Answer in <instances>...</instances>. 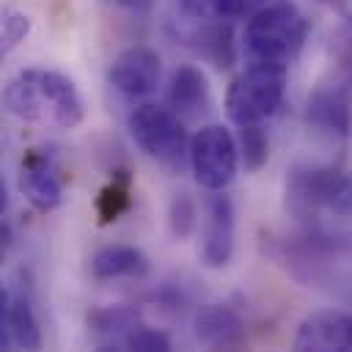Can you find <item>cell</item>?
<instances>
[{"mask_svg":"<svg viewBox=\"0 0 352 352\" xmlns=\"http://www.w3.org/2000/svg\"><path fill=\"white\" fill-rule=\"evenodd\" d=\"M195 50L201 58H206L214 66H231L234 63V41L228 22H201V28L192 36Z\"/></svg>","mask_w":352,"mask_h":352,"instance_id":"d6986e66","label":"cell"},{"mask_svg":"<svg viewBox=\"0 0 352 352\" xmlns=\"http://www.w3.org/2000/svg\"><path fill=\"white\" fill-rule=\"evenodd\" d=\"M3 102L14 118L47 129H74L85 118V102L74 80L55 69L30 66L16 72L6 82Z\"/></svg>","mask_w":352,"mask_h":352,"instance_id":"6da1fadb","label":"cell"},{"mask_svg":"<svg viewBox=\"0 0 352 352\" xmlns=\"http://www.w3.org/2000/svg\"><path fill=\"white\" fill-rule=\"evenodd\" d=\"M270 0H179L184 16L195 22H231L248 19Z\"/></svg>","mask_w":352,"mask_h":352,"instance_id":"e0dca14e","label":"cell"},{"mask_svg":"<svg viewBox=\"0 0 352 352\" xmlns=\"http://www.w3.org/2000/svg\"><path fill=\"white\" fill-rule=\"evenodd\" d=\"M148 270V258L135 245H104L91 256V275L96 280L140 278Z\"/></svg>","mask_w":352,"mask_h":352,"instance_id":"9a60e30c","label":"cell"},{"mask_svg":"<svg viewBox=\"0 0 352 352\" xmlns=\"http://www.w3.org/2000/svg\"><path fill=\"white\" fill-rule=\"evenodd\" d=\"M338 58H341L344 69L352 74V16L344 22V28L338 33Z\"/></svg>","mask_w":352,"mask_h":352,"instance_id":"cb8c5ba5","label":"cell"},{"mask_svg":"<svg viewBox=\"0 0 352 352\" xmlns=\"http://www.w3.org/2000/svg\"><path fill=\"white\" fill-rule=\"evenodd\" d=\"M0 344L6 349L19 346V349H38L41 346V327L33 311V302L22 292L3 289L0 292Z\"/></svg>","mask_w":352,"mask_h":352,"instance_id":"8fae6325","label":"cell"},{"mask_svg":"<svg viewBox=\"0 0 352 352\" xmlns=\"http://www.w3.org/2000/svg\"><path fill=\"white\" fill-rule=\"evenodd\" d=\"M160 77H162V60H160L157 50L143 47V44L121 50L113 58L110 72H107L110 85L129 99L154 94L160 85Z\"/></svg>","mask_w":352,"mask_h":352,"instance_id":"52a82bcc","label":"cell"},{"mask_svg":"<svg viewBox=\"0 0 352 352\" xmlns=\"http://www.w3.org/2000/svg\"><path fill=\"white\" fill-rule=\"evenodd\" d=\"M124 349H138V352H168V349H170V338H168L162 330H154V327L140 324V327L124 341Z\"/></svg>","mask_w":352,"mask_h":352,"instance_id":"7402d4cb","label":"cell"},{"mask_svg":"<svg viewBox=\"0 0 352 352\" xmlns=\"http://www.w3.org/2000/svg\"><path fill=\"white\" fill-rule=\"evenodd\" d=\"M209 99H212L209 80L198 66L187 63V66H179L170 74L168 107L176 110L179 116H198L201 110L209 107Z\"/></svg>","mask_w":352,"mask_h":352,"instance_id":"5bb4252c","label":"cell"},{"mask_svg":"<svg viewBox=\"0 0 352 352\" xmlns=\"http://www.w3.org/2000/svg\"><path fill=\"white\" fill-rule=\"evenodd\" d=\"M195 217H198V209L192 204V198L187 192H176L168 204V231L173 239H187L192 231H195Z\"/></svg>","mask_w":352,"mask_h":352,"instance_id":"44dd1931","label":"cell"},{"mask_svg":"<svg viewBox=\"0 0 352 352\" xmlns=\"http://www.w3.org/2000/svg\"><path fill=\"white\" fill-rule=\"evenodd\" d=\"M129 135L146 157L165 165H179L184 154H190L182 116L165 104L146 102L135 107L129 116Z\"/></svg>","mask_w":352,"mask_h":352,"instance_id":"5b68a950","label":"cell"},{"mask_svg":"<svg viewBox=\"0 0 352 352\" xmlns=\"http://www.w3.org/2000/svg\"><path fill=\"white\" fill-rule=\"evenodd\" d=\"M349 204H352V192H349Z\"/></svg>","mask_w":352,"mask_h":352,"instance_id":"d4e9b609","label":"cell"},{"mask_svg":"<svg viewBox=\"0 0 352 352\" xmlns=\"http://www.w3.org/2000/svg\"><path fill=\"white\" fill-rule=\"evenodd\" d=\"M289 66L248 60V66L231 80L226 91V113L236 126L264 124L283 102Z\"/></svg>","mask_w":352,"mask_h":352,"instance_id":"3957f363","label":"cell"},{"mask_svg":"<svg viewBox=\"0 0 352 352\" xmlns=\"http://www.w3.org/2000/svg\"><path fill=\"white\" fill-rule=\"evenodd\" d=\"M190 168L195 182L209 190H226L239 170V143L223 124L201 126L190 140Z\"/></svg>","mask_w":352,"mask_h":352,"instance_id":"8992f818","label":"cell"},{"mask_svg":"<svg viewBox=\"0 0 352 352\" xmlns=\"http://www.w3.org/2000/svg\"><path fill=\"white\" fill-rule=\"evenodd\" d=\"M239 157H242V165L248 173H256L267 165L270 160V135L261 124H245L239 126Z\"/></svg>","mask_w":352,"mask_h":352,"instance_id":"ffe728a7","label":"cell"},{"mask_svg":"<svg viewBox=\"0 0 352 352\" xmlns=\"http://www.w3.org/2000/svg\"><path fill=\"white\" fill-rule=\"evenodd\" d=\"M292 344L300 352H352V314L314 311L300 322Z\"/></svg>","mask_w":352,"mask_h":352,"instance_id":"9c48e42d","label":"cell"},{"mask_svg":"<svg viewBox=\"0 0 352 352\" xmlns=\"http://www.w3.org/2000/svg\"><path fill=\"white\" fill-rule=\"evenodd\" d=\"M140 314L129 305H107L96 308L88 316V327L99 346H118L124 349V341L140 327Z\"/></svg>","mask_w":352,"mask_h":352,"instance_id":"2e32d148","label":"cell"},{"mask_svg":"<svg viewBox=\"0 0 352 352\" xmlns=\"http://www.w3.org/2000/svg\"><path fill=\"white\" fill-rule=\"evenodd\" d=\"M96 220L99 226H110L132 209V176L126 170H116L113 179L96 195Z\"/></svg>","mask_w":352,"mask_h":352,"instance_id":"ac0fdd59","label":"cell"},{"mask_svg":"<svg viewBox=\"0 0 352 352\" xmlns=\"http://www.w3.org/2000/svg\"><path fill=\"white\" fill-rule=\"evenodd\" d=\"M16 184L36 212H52L63 201V184L58 179V170L52 160L38 148H28L22 154Z\"/></svg>","mask_w":352,"mask_h":352,"instance_id":"30bf717a","label":"cell"},{"mask_svg":"<svg viewBox=\"0 0 352 352\" xmlns=\"http://www.w3.org/2000/svg\"><path fill=\"white\" fill-rule=\"evenodd\" d=\"M308 121L330 135H349L352 129V91L346 85L316 88L305 110Z\"/></svg>","mask_w":352,"mask_h":352,"instance_id":"4fadbf2b","label":"cell"},{"mask_svg":"<svg viewBox=\"0 0 352 352\" xmlns=\"http://www.w3.org/2000/svg\"><path fill=\"white\" fill-rule=\"evenodd\" d=\"M192 333L209 349H239L248 341L245 319L223 302L204 305L192 319Z\"/></svg>","mask_w":352,"mask_h":352,"instance_id":"7c38bea8","label":"cell"},{"mask_svg":"<svg viewBox=\"0 0 352 352\" xmlns=\"http://www.w3.org/2000/svg\"><path fill=\"white\" fill-rule=\"evenodd\" d=\"M308 38V19L289 0H270L245 22L248 60H267L289 66Z\"/></svg>","mask_w":352,"mask_h":352,"instance_id":"7a4b0ae2","label":"cell"},{"mask_svg":"<svg viewBox=\"0 0 352 352\" xmlns=\"http://www.w3.org/2000/svg\"><path fill=\"white\" fill-rule=\"evenodd\" d=\"M234 201L226 195V190H217L206 201V217L201 231L198 256L201 264L209 270H223L234 256Z\"/></svg>","mask_w":352,"mask_h":352,"instance_id":"ba28073f","label":"cell"},{"mask_svg":"<svg viewBox=\"0 0 352 352\" xmlns=\"http://www.w3.org/2000/svg\"><path fill=\"white\" fill-rule=\"evenodd\" d=\"M30 33V16L22 11H8L3 16V52H11Z\"/></svg>","mask_w":352,"mask_h":352,"instance_id":"603a6c76","label":"cell"},{"mask_svg":"<svg viewBox=\"0 0 352 352\" xmlns=\"http://www.w3.org/2000/svg\"><path fill=\"white\" fill-rule=\"evenodd\" d=\"M349 192L352 182L330 165H294L286 176V209L297 220H311L330 209L338 212Z\"/></svg>","mask_w":352,"mask_h":352,"instance_id":"277c9868","label":"cell"}]
</instances>
